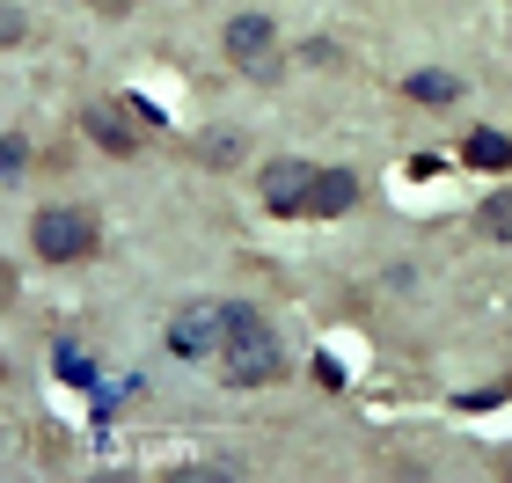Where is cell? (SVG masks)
I'll return each mask as SVG.
<instances>
[{
    "label": "cell",
    "mask_w": 512,
    "mask_h": 483,
    "mask_svg": "<svg viewBox=\"0 0 512 483\" xmlns=\"http://www.w3.org/2000/svg\"><path fill=\"white\" fill-rule=\"evenodd\" d=\"M213 366H220L227 388H278L286 381V344H278L271 315L249 308V301H227V337H220Z\"/></svg>",
    "instance_id": "cell-1"
},
{
    "label": "cell",
    "mask_w": 512,
    "mask_h": 483,
    "mask_svg": "<svg viewBox=\"0 0 512 483\" xmlns=\"http://www.w3.org/2000/svg\"><path fill=\"white\" fill-rule=\"evenodd\" d=\"M30 249H37L44 264L74 271V264H88L103 249V220L88 213V205H44V213L30 220Z\"/></svg>",
    "instance_id": "cell-2"
},
{
    "label": "cell",
    "mask_w": 512,
    "mask_h": 483,
    "mask_svg": "<svg viewBox=\"0 0 512 483\" xmlns=\"http://www.w3.org/2000/svg\"><path fill=\"white\" fill-rule=\"evenodd\" d=\"M220 52L242 81H278L286 74V52H278V22L271 15H227L220 30Z\"/></svg>",
    "instance_id": "cell-3"
},
{
    "label": "cell",
    "mask_w": 512,
    "mask_h": 483,
    "mask_svg": "<svg viewBox=\"0 0 512 483\" xmlns=\"http://www.w3.org/2000/svg\"><path fill=\"white\" fill-rule=\"evenodd\" d=\"M308 183H315V161L278 154V161H264V169H256V198H264V213L300 220V213H308Z\"/></svg>",
    "instance_id": "cell-4"
},
{
    "label": "cell",
    "mask_w": 512,
    "mask_h": 483,
    "mask_svg": "<svg viewBox=\"0 0 512 483\" xmlns=\"http://www.w3.org/2000/svg\"><path fill=\"white\" fill-rule=\"evenodd\" d=\"M227 337V301H183L169 315V352L176 359H213Z\"/></svg>",
    "instance_id": "cell-5"
},
{
    "label": "cell",
    "mask_w": 512,
    "mask_h": 483,
    "mask_svg": "<svg viewBox=\"0 0 512 483\" xmlns=\"http://www.w3.org/2000/svg\"><path fill=\"white\" fill-rule=\"evenodd\" d=\"M81 132H88V140H96L103 154H139V140H147V125L132 118V103H125V96L88 103V110H81Z\"/></svg>",
    "instance_id": "cell-6"
},
{
    "label": "cell",
    "mask_w": 512,
    "mask_h": 483,
    "mask_svg": "<svg viewBox=\"0 0 512 483\" xmlns=\"http://www.w3.org/2000/svg\"><path fill=\"white\" fill-rule=\"evenodd\" d=\"M352 205H359V176H352V169H315L308 213H300V220H344Z\"/></svg>",
    "instance_id": "cell-7"
},
{
    "label": "cell",
    "mask_w": 512,
    "mask_h": 483,
    "mask_svg": "<svg viewBox=\"0 0 512 483\" xmlns=\"http://www.w3.org/2000/svg\"><path fill=\"white\" fill-rule=\"evenodd\" d=\"M191 161H198V169H213V176H227V169H242V161H249V140H242V132H198V140H191Z\"/></svg>",
    "instance_id": "cell-8"
},
{
    "label": "cell",
    "mask_w": 512,
    "mask_h": 483,
    "mask_svg": "<svg viewBox=\"0 0 512 483\" xmlns=\"http://www.w3.org/2000/svg\"><path fill=\"white\" fill-rule=\"evenodd\" d=\"M403 96L425 103V110H447V103H461V74H447V66H417V74H403Z\"/></svg>",
    "instance_id": "cell-9"
},
{
    "label": "cell",
    "mask_w": 512,
    "mask_h": 483,
    "mask_svg": "<svg viewBox=\"0 0 512 483\" xmlns=\"http://www.w3.org/2000/svg\"><path fill=\"white\" fill-rule=\"evenodd\" d=\"M461 161L483 169V176H505V169H512V140H505V132H491V125H476L469 140H461Z\"/></svg>",
    "instance_id": "cell-10"
},
{
    "label": "cell",
    "mask_w": 512,
    "mask_h": 483,
    "mask_svg": "<svg viewBox=\"0 0 512 483\" xmlns=\"http://www.w3.org/2000/svg\"><path fill=\"white\" fill-rule=\"evenodd\" d=\"M483 235H491V242H512V183H505V191H491V198H483Z\"/></svg>",
    "instance_id": "cell-11"
},
{
    "label": "cell",
    "mask_w": 512,
    "mask_h": 483,
    "mask_svg": "<svg viewBox=\"0 0 512 483\" xmlns=\"http://www.w3.org/2000/svg\"><path fill=\"white\" fill-rule=\"evenodd\" d=\"M22 169H30V140H22V132H8V140H0V183H15Z\"/></svg>",
    "instance_id": "cell-12"
},
{
    "label": "cell",
    "mask_w": 512,
    "mask_h": 483,
    "mask_svg": "<svg viewBox=\"0 0 512 483\" xmlns=\"http://www.w3.org/2000/svg\"><path fill=\"white\" fill-rule=\"evenodd\" d=\"M22 37H30V15H22V8H8V0H0V52H15Z\"/></svg>",
    "instance_id": "cell-13"
},
{
    "label": "cell",
    "mask_w": 512,
    "mask_h": 483,
    "mask_svg": "<svg viewBox=\"0 0 512 483\" xmlns=\"http://www.w3.org/2000/svg\"><path fill=\"white\" fill-rule=\"evenodd\" d=\"M8 301H15V264L0 257V308H8Z\"/></svg>",
    "instance_id": "cell-14"
},
{
    "label": "cell",
    "mask_w": 512,
    "mask_h": 483,
    "mask_svg": "<svg viewBox=\"0 0 512 483\" xmlns=\"http://www.w3.org/2000/svg\"><path fill=\"white\" fill-rule=\"evenodd\" d=\"M88 8H96V15H132L139 0H88Z\"/></svg>",
    "instance_id": "cell-15"
}]
</instances>
